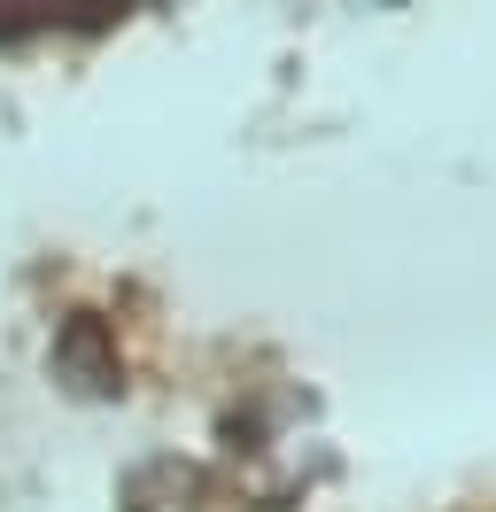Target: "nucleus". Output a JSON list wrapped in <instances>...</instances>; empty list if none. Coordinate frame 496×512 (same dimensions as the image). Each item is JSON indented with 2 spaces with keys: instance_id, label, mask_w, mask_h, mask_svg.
Returning <instances> with one entry per match:
<instances>
[{
  "instance_id": "1",
  "label": "nucleus",
  "mask_w": 496,
  "mask_h": 512,
  "mask_svg": "<svg viewBox=\"0 0 496 512\" xmlns=\"http://www.w3.org/2000/svg\"><path fill=\"white\" fill-rule=\"evenodd\" d=\"M140 8H163V0H0V55L39 39H93Z\"/></svg>"
}]
</instances>
